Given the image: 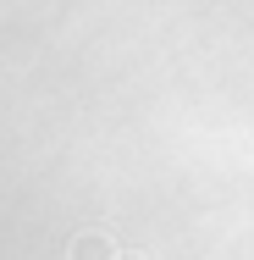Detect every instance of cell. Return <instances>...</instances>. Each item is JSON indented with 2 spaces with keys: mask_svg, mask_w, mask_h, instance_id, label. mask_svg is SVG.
I'll return each mask as SVG.
<instances>
[{
  "mask_svg": "<svg viewBox=\"0 0 254 260\" xmlns=\"http://www.w3.org/2000/svg\"><path fill=\"white\" fill-rule=\"evenodd\" d=\"M72 260H122V255H116L111 233H78L72 238Z\"/></svg>",
  "mask_w": 254,
  "mask_h": 260,
  "instance_id": "cell-1",
  "label": "cell"
},
{
  "mask_svg": "<svg viewBox=\"0 0 254 260\" xmlns=\"http://www.w3.org/2000/svg\"><path fill=\"white\" fill-rule=\"evenodd\" d=\"M122 260H144V255H122Z\"/></svg>",
  "mask_w": 254,
  "mask_h": 260,
  "instance_id": "cell-2",
  "label": "cell"
}]
</instances>
